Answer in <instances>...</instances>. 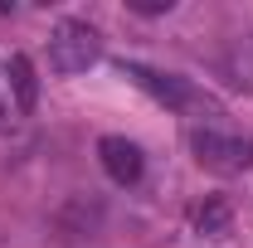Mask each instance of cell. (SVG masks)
Segmentation results:
<instances>
[{
  "label": "cell",
  "mask_w": 253,
  "mask_h": 248,
  "mask_svg": "<svg viewBox=\"0 0 253 248\" xmlns=\"http://www.w3.org/2000/svg\"><path fill=\"white\" fill-rule=\"evenodd\" d=\"M10 117H15V102H10V88H5V78H0V131L10 126Z\"/></svg>",
  "instance_id": "8"
},
{
  "label": "cell",
  "mask_w": 253,
  "mask_h": 248,
  "mask_svg": "<svg viewBox=\"0 0 253 248\" xmlns=\"http://www.w3.org/2000/svg\"><path fill=\"white\" fill-rule=\"evenodd\" d=\"M5 88H10V102H15L20 117H30L34 107H39V78H34V63L25 54H10V63H5Z\"/></svg>",
  "instance_id": "5"
},
{
  "label": "cell",
  "mask_w": 253,
  "mask_h": 248,
  "mask_svg": "<svg viewBox=\"0 0 253 248\" xmlns=\"http://www.w3.org/2000/svg\"><path fill=\"white\" fill-rule=\"evenodd\" d=\"M190 151L195 161L205 165V170H214V175H244L253 165V136L244 131H229V126H195L190 131Z\"/></svg>",
  "instance_id": "2"
},
{
  "label": "cell",
  "mask_w": 253,
  "mask_h": 248,
  "mask_svg": "<svg viewBox=\"0 0 253 248\" xmlns=\"http://www.w3.org/2000/svg\"><path fill=\"white\" fill-rule=\"evenodd\" d=\"M102 59V34L88 20H59L49 34V63L54 73H88Z\"/></svg>",
  "instance_id": "3"
},
{
  "label": "cell",
  "mask_w": 253,
  "mask_h": 248,
  "mask_svg": "<svg viewBox=\"0 0 253 248\" xmlns=\"http://www.w3.org/2000/svg\"><path fill=\"white\" fill-rule=\"evenodd\" d=\"M122 73L141 88V93H151L161 102V107H170V112H185V117H195V126H214L224 117L219 102L210 93H200L190 78H175V73H161V68H146V63H126L122 59Z\"/></svg>",
  "instance_id": "1"
},
{
  "label": "cell",
  "mask_w": 253,
  "mask_h": 248,
  "mask_svg": "<svg viewBox=\"0 0 253 248\" xmlns=\"http://www.w3.org/2000/svg\"><path fill=\"white\" fill-rule=\"evenodd\" d=\"M136 15H170V0H126Z\"/></svg>",
  "instance_id": "7"
},
{
  "label": "cell",
  "mask_w": 253,
  "mask_h": 248,
  "mask_svg": "<svg viewBox=\"0 0 253 248\" xmlns=\"http://www.w3.org/2000/svg\"><path fill=\"white\" fill-rule=\"evenodd\" d=\"M195 229H200L205 239H224V234H229V205H224V200H205V205L195 209Z\"/></svg>",
  "instance_id": "6"
},
{
  "label": "cell",
  "mask_w": 253,
  "mask_h": 248,
  "mask_svg": "<svg viewBox=\"0 0 253 248\" xmlns=\"http://www.w3.org/2000/svg\"><path fill=\"white\" fill-rule=\"evenodd\" d=\"M97 161H102V170L117 180V185H136L141 180V170H146V156L136 141H126V136H102L97 141Z\"/></svg>",
  "instance_id": "4"
}]
</instances>
